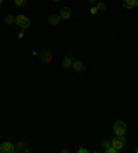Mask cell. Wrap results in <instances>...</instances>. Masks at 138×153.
Masks as SVG:
<instances>
[{"label": "cell", "mask_w": 138, "mask_h": 153, "mask_svg": "<svg viewBox=\"0 0 138 153\" xmlns=\"http://www.w3.org/2000/svg\"><path fill=\"white\" fill-rule=\"evenodd\" d=\"M113 131L116 135H126L127 132V127H126V123L122 120H117L113 124Z\"/></svg>", "instance_id": "cell-1"}, {"label": "cell", "mask_w": 138, "mask_h": 153, "mask_svg": "<svg viewBox=\"0 0 138 153\" xmlns=\"http://www.w3.org/2000/svg\"><path fill=\"white\" fill-rule=\"evenodd\" d=\"M15 24H17L19 28L22 29H26L31 26V21H29V18H26L25 15H17L15 17Z\"/></svg>", "instance_id": "cell-2"}, {"label": "cell", "mask_w": 138, "mask_h": 153, "mask_svg": "<svg viewBox=\"0 0 138 153\" xmlns=\"http://www.w3.org/2000/svg\"><path fill=\"white\" fill-rule=\"evenodd\" d=\"M110 145L113 146L115 149L120 150L122 148L126 145V138H124V135H116V137L113 138V141L110 142Z\"/></svg>", "instance_id": "cell-3"}, {"label": "cell", "mask_w": 138, "mask_h": 153, "mask_svg": "<svg viewBox=\"0 0 138 153\" xmlns=\"http://www.w3.org/2000/svg\"><path fill=\"white\" fill-rule=\"evenodd\" d=\"M0 152L1 153H13V152H15L14 143H11V142L1 143V146H0Z\"/></svg>", "instance_id": "cell-4"}, {"label": "cell", "mask_w": 138, "mask_h": 153, "mask_svg": "<svg viewBox=\"0 0 138 153\" xmlns=\"http://www.w3.org/2000/svg\"><path fill=\"white\" fill-rule=\"evenodd\" d=\"M73 61H75V57H73V55L68 54V55H65L64 61H62V66H64L65 69H71L72 65H73Z\"/></svg>", "instance_id": "cell-5"}, {"label": "cell", "mask_w": 138, "mask_h": 153, "mask_svg": "<svg viewBox=\"0 0 138 153\" xmlns=\"http://www.w3.org/2000/svg\"><path fill=\"white\" fill-rule=\"evenodd\" d=\"M72 15V10L69 7H62L60 11V17L61 19H69Z\"/></svg>", "instance_id": "cell-6"}, {"label": "cell", "mask_w": 138, "mask_h": 153, "mask_svg": "<svg viewBox=\"0 0 138 153\" xmlns=\"http://www.w3.org/2000/svg\"><path fill=\"white\" fill-rule=\"evenodd\" d=\"M40 59H42V62H44V64H50V62L53 61V55H51L50 51H43V53L40 54Z\"/></svg>", "instance_id": "cell-7"}, {"label": "cell", "mask_w": 138, "mask_h": 153, "mask_svg": "<svg viewBox=\"0 0 138 153\" xmlns=\"http://www.w3.org/2000/svg\"><path fill=\"white\" fill-rule=\"evenodd\" d=\"M72 68H73L76 72H83V71H84V64H83L81 61H79V59H75L73 61V65H72Z\"/></svg>", "instance_id": "cell-8"}, {"label": "cell", "mask_w": 138, "mask_h": 153, "mask_svg": "<svg viewBox=\"0 0 138 153\" xmlns=\"http://www.w3.org/2000/svg\"><path fill=\"white\" fill-rule=\"evenodd\" d=\"M61 21V17L58 14H53V15H50L48 18V22L51 24V25H58Z\"/></svg>", "instance_id": "cell-9"}, {"label": "cell", "mask_w": 138, "mask_h": 153, "mask_svg": "<svg viewBox=\"0 0 138 153\" xmlns=\"http://www.w3.org/2000/svg\"><path fill=\"white\" fill-rule=\"evenodd\" d=\"M123 6L126 8H134L135 7V0H123Z\"/></svg>", "instance_id": "cell-10"}, {"label": "cell", "mask_w": 138, "mask_h": 153, "mask_svg": "<svg viewBox=\"0 0 138 153\" xmlns=\"http://www.w3.org/2000/svg\"><path fill=\"white\" fill-rule=\"evenodd\" d=\"M4 22H6L7 25H11V24H14V22H15V17H14V15H6Z\"/></svg>", "instance_id": "cell-11"}, {"label": "cell", "mask_w": 138, "mask_h": 153, "mask_svg": "<svg viewBox=\"0 0 138 153\" xmlns=\"http://www.w3.org/2000/svg\"><path fill=\"white\" fill-rule=\"evenodd\" d=\"M24 150H25V142L19 141L17 143V146H15V152H24Z\"/></svg>", "instance_id": "cell-12"}, {"label": "cell", "mask_w": 138, "mask_h": 153, "mask_svg": "<svg viewBox=\"0 0 138 153\" xmlns=\"http://www.w3.org/2000/svg\"><path fill=\"white\" fill-rule=\"evenodd\" d=\"M14 3L18 7H22V6H25V4L28 3V0H14Z\"/></svg>", "instance_id": "cell-13"}, {"label": "cell", "mask_w": 138, "mask_h": 153, "mask_svg": "<svg viewBox=\"0 0 138 153\" xmlns=\"http://www.w3.org/2000/svg\"><path fill=\"white\" fill-rule=\"evenodd\" d=\"M105 152H106V153H117V152H119V150H117V149H115L113 146L110 145L109 148H106V149H105Z\"/></svg>", "instance_id": "cell-14"}, {"label": "cell", "mask_w": 138, "mask_h": 153, "mask_svg": "<svg viewBox=\"0 0 138 153\" xmlns=\"http://www.w3.org/2000/svg\"><path fill=\"white\" fill-rule=\"evenodd\" d=\"M101 146H102L104 149H106V148H109L110 146V142L109 141H106V139H104V141H101Z\"/></svg>", "instance_id": "cell-15"}, {"label": "cell", "mask_w": 138, "mask_h": 153, "mask_svg": "<svg viewBox=\"0 0 138 153\" xmlns=\"http://www.w3.org/2000/svg\"><path fill=\"white\" fill-rule=\"evenodd\" d=\"M97 8H98V11H104V10H106V4L105 3H98L97 4Z\"/></svg>", "instance_id": "cell-16"}, {"label": "cell", "mask_w": 138, "mask_h": 153, "mask_svg": "<svg viewBox=\"0 0 138 153\" xmlns=\"http://www.w3.org/2000/svg\"><path fill=\"white\" fill-rule=\"evenodd\" d=\"M90 13H91L92 15H95L97 13H98V8H97V7H91V10H90Z\"/></svg>", "instance_id": "cell-17"}, {"label": "cell", "mask_w": 138, "mask_h": 153, "mask_svg": "<svg viewBox=\"0 0 138 153\" xmlns=\"http://www.w3.org/2000/svg\"><path fill=\"white\" fill-rule=\"evenodd\" d=\"M78 152H79V153H89V150L86 149V148H79Z\"/></svg>", "instance_id": "cell-18"}, {"label": "cell", "mask_w": 138, "mask_h": 153, "mask_svg": "<svg viewBox=\"0 0 138 153\" xmlns=\"http://www.w3.org/2000/svg\"><path fill=\"white\" fill-rule=\"evenodd\" d=\"M24 30H25V29H22V32L18 35V37H19V39H22V36H24Z\"/></svg>", "instance_id": "cell-19"}, {"label": "cell", "mask_w": 138, "mask_h": 153, "mask_svg": "<svg viewBox=\"0 0 138 153\" xmlns=\"http://www.w3.org/2000/svg\"><path fill=\"white\" fill-rule=\"evenodd\" d=\"M89 1H90V3H95L97 0H89Z\"/></svg>", "instance_id": "cell-20"}, {"label": "cell", "mask_w": 138, "mask_h": 153, "mask_svg": "<svg viewBox=\"0 0 138 153\" xmlns=\"http://www.w3.org/2000/svg\"><path fill=\"white\" fill-rule=\"evenodd\" d=\"M135 6H138V0H135Z\"/></svg>", "instance_id": "cell-21"}, {"label": "cell", "mask_w": 138, "mask_h": 153, "mask_svg": "<svg viewBox=\"0 0 138 153\" xmlns=\"http://www.w3.org/2000/svg\"><path fill=\"white\" fill-rule=\"evenodd\" d=\"M1 4H3V0H0V6H1Z\"/></svg>", "instance_id": "cell-22"}, {"label": "cell", "mask_w": 138, "mask_h": 153, "mask_svg": "<svg viewBox=\"0 0 138 153\" xmlns=\"http://www.w3.org/2000/svg\"><path fill=\"white\" fill-rule=\"evenodd\" d=\"M53 1H61V0H53Z\"/></svg>", "instance_id": "cell-23"}, {"label": "cell", "mask_w": 138, "mask_h": 153, "mask_svg": "<svg viewBox=\"0 0 138 153\" xmlns=\"http://www.w3.org/2000/svg\"><path fill=\"white\" fill-rule=\"evenodd\" d=\"M137 153H138V149H137Z\"/></svg>", "instance_id": "cell-24"}]
</instances>
